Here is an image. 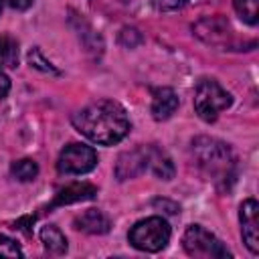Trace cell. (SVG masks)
Instances as JSON below:
<instances>
[{"label":"cell","mask_w":259,"mask_h":259,"mask_svg":"<svg viewBox=\"0 0 259 259\" xmlns=\"http://www.w3.org/2000/svg\"><path fill=\"white\" fill-rule=\"evenodd\" d=\"M170 235H172V231H170V225L166 223V219L148 217V219L138 221L130 229L127 239H130V245L134 249L146 251V253H156L168 245Z\"/></svg>","instance_id":"cell-3"},{"label":"cell","mask_w":259,"mask_h":259,"mask_svg":"<svg viewBox=\"0 0 259 259\" xmlns=\"http://www.w3.org/2000/svg\"><path fill=\"white\" fill-rule=\"evenodd\" d=\"M10 172H12V176H14L16 180H20V182H30V180L36 178L38 166H36L34 160L22 158V160H16V162L10 166Z\"/></svg>","instance_id":"cell-17"},{"label":"cell","mask_w":259,"mask_h":259,"mask_svg":"<svg viewBox=\"0 0 259 259\" xmlns=\"http://www.w3.org/2000/svg\"><path fill=\"white\" fill-rule=\"evenodd\" d=\"M40 241L51 255H63L67 251V239L55 225H47L40 229Z\"/></svg>","instance_id":"cell-13"},{"label":"cell","mask_w":259,"mask_h":259,"mask_svg":"<svg viewBox=\"0 0 259 259\" xmlns=\"http://www.w3.org/2000/svg\"><path fill=\"white\" fill-rule=\"evenodd\" d=\"M182 247L190 257H198V259H227V257H231V251L227 249V245L200 225H190L184 231Z\"/></svg>","instance_id":"cell-5"},{"label":"cell","mask_w":259,"mask_h":259,"mask_svg":"<svg viewBox=\"0 0 259 259\" xmlns=\"http://www.w3.org/2000/svg\"><path fill=\"white\" fill-rule=\"evenodd\" d=\"M150 164V148H136L130 152H123L117 158L115 164V176L117 180H127L144 174Z\"/></svg>","instance_id":"cell-8"},{"label":"cell","mask_w":259,"mask_h":259,"mask_svg":"<svg viewBox=\"0 0 259 259\" xmlns=\"http://www.w3.org/2000/svg\"><path fill=\"white\" fill-rule=\"evenodd\" d=\"M0 2L8 4V6H10V8H14V10H26V8H30V6H32V2H34V0H0Z\"/></svg>","instance_id":"cell-21"},{"label":"cell","mask_w":259,"mask_h":259,"mask_svg":"<svg viewBox=\"0 0 259 259\" xmlns=\"http://www.w3.org/2000/svg\"><path fill=\"white\" fill-rule=\"evenodd\" d=\"M176 109H178V95L174 93V89H170V87L154 89L152 107H150L154 119L164 121V119H168Z\"/></svg>","instance_id":"cell-10"},{"label":"cell","mask_w":259,"mask_h":259,"mask_svg":"<svg viewBox=\"0 0 259 259\" xmlns=\"http://www.w3.org/2000/svg\"><path fill=\"white\" fill-rule=\"evenodd\" d=\"M233 103V97L214 79H202L194 89V111L204 121H214L223 109Z\"/></svg>","instance_id":"cell-4"},{"label":"cell","mask_w":259,"mask_h":259,"mask_svg":"<svg viewBox=\"0 0 259 259\" xmlns=\"http://www.w3.org/2000/svg\"><path fill=\"white\" fill-rule=\"evenodd\" d=\"M0 257H22V249L14 239L0 235Z\"/></svg>","instance_id":"cell-18"},{"label":"cell","mask_w":259,"mask_h":259,"mask_svg":"<svg viewBox=\"0 0 259 259\" xmlns=\"http://www.w3.org/2000/svg\"><path fill=\"white\" fill-rule=\"evenodd\" d=\"M8 91H10V79H8V75L0 69V99H4V97L8 95Z\"/></svg>","instance_id":"cell-22"},{"label":"cell","mask_w":259,"mask_h":259,"mask_svg":"<svg viewBox=\"0 0 259 259\" xmlns=\"http://www.w3.org/2000/svg\"><path fill=\"white\" fill-rule=\"evenodd\" d=\"M71 121L81 136L101 146H113L121 142L132 127L123 105L111 99H99L85 105L73 113Z\"/></svg>","instance_id":"cell-1"},{"label":"cell","mask_w":259,"mask_h":259,"mask_svg":"<svg viewBox=\"0 0 259 259\" xmlns=\"http://www.w3.org/2000/svg\"><path fill=\"white\" fill-rule=\"evenodd\" d=\"M119 42L132 49V47H136V45L142 42V34H140L136 28H123V30L119 32Z\"/></svg>","instance_id":"cell-19"},{"label":"cell","mask_w":259,"mask_h":259,"mask_svg":"<svg viewBox=\"0 0 259 259\" xmlns=\"http://www.w3.org/2000/svg\"><path fill=\"white\" fill-rule=\"evenodd\" d=\"M97 166V152L85 144H69L63 148L57 160V170L61 174H87Z\"/></svg>","instance_id":"cell-6"},{"label":"cell","mask_w":259,"mask_h":259,"mask_svg":"<svg viewBox=\"0 0 259 259\" xmlns=\"http://www.w3.org/2000/svg\"><path fill=\"white\" fill-rule=\"evenodd\" d=\"M97 194V188L93 184H87V182H77V184H69L65 186L63 190L57 192L55 200L51 202L49 208H55V206H63V204H71V202H81V200H89Z\"/></svg>","instance_id":"cell-12"},{"label":"cell","mask_w":259,"mask_h":259,"mask_svg":"<svg viewBox=\"0 0 259 259\" xmlns=\"http://www.w3.org/2000/svg\"><path fill=\"white\" fill-rule=\"evenodd\" d=\"M239 18L251 26L259 22V0H233Z\"/></svg>","instance_id":"cell-16"},{"label":"cell","mask_w":259,"mask_h":259,"mask_svg":"<svg viewBox=\"0 0 259 259\" xmlns=\"http://www.w3.org/2000/svg\"><path fill=\"white\" fill-rule=\"evenodd\" d=\"M109 227H111L109 219L99 208H87L75 219V229L87 235H105Z\"/></svg>","instance_id":"cell-11"},{"label":"cell","mask_w":259,"mask_h":259,"mask_svg":"<svg viewBox=\"0 0 259 259\" xmlns=\"http://www.w3.org/2000/svg\"><path fill=\"white\" fill-rule=\"evenodd\" d=\"M148 168L160 178V180H170L174 176V164L172 160L158 148H150V164Z\"/></svg>","instance_id":"cell-14"},{"label":"cell","mask_w":259,"mask_h":259,"mask_svg":"<svg viewBox=\"0 0 259 259\" xmlns=\"http://www.w3.org/2000/svg\"><path fill=\"white\" fill-rule=\"evenodd\" d=\"M239 221H241V235L247 249L253 255H257L259 253V204L255 198H247L241 204Z\"/></svg>","instance_id":"cell-7"},{"label":"cell","mask_w":259,"mask_h":259,"mask_svg":"<svg viewBox=\"0 0 259 259\" xmlns=\"http://www.w3.org/2000/svg\"><path fill=\"white\" fill-rule=\"evenodd\" d=\"M186 2H188V0H152V4H154L158 10H164V12H168V10H178V8H182Z\"/></svg>","instance_id":"cell-20"},{"label":"cell","mask_w":259,"mask_h":259,"mask_svg":"<svg viewBox=\"0 0 259 259\" xmlns=\"http://www.w3.org/2000/svg\"><path fill=\"white\" fill-rule=\"evenodd\" d=\"M194 32L202 40H206L210 45H223V42H227L231 38L233 30H231V24L225 18L212 16V18H204V20L196 22L194 24Z\"/></svg>","instance_id":"cell-9"},{"label":"cell","mask_w":259,"mask_h":259,"mask_svg":"<svg viewBox=\"0 0 259 259\" xmlns=\"http://www.w3.org/2000/svg\"><path fill=\"white\" fill-rule=\"evenodd\" d=\"M192 156L196 166L219 188H229V182L235 180L237 158L225 142L208 136H198L192 140Z\"/></svg>","instance_id":"cell-2"},{"label":"cell","mask_w":259,"mask_h":259,"mask_svg":"<svg viewBox=\"0 0 259 259\" xmlns=\"http://www.w3.org/2000/svg\"><path fill=\"white\" fill-rule=\"evenodd\" d=\"M18 42L6 34H0V69H16Z\"/></svg>","instance_id":"cell-15"}]
</instances>
